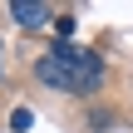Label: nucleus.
Returning a JSON list of instances; mask_svg holds the SVG:
<instances>
[{"label": "nucleus", "mask_w": 133, "mask_h": 133, "mask_svg": "<svg viewBox=\"0 0 133 133\" xmlns=\"http://www.w3.org/2000/svg\"><path fill=\"white\" fill-rule=\"evenodd\" d=\"M35 74L49 84V89H64V94H94L104 84V59L94 49H79V44H54L49 54H39Z\"/></svg>", "instance_id": "obj_1"}, {"label": "nucleus", "mask_w": 133, "mask_h": 133, "mask_svg": "<svg viewBox=\"0 0 133 133\" xmlns=\"http://www.w3.org/2000/svg\"><path fill=\"white\" fill-rule=\"evenodd\" d=\"M10 15H15V25H25V30H39V25L49 20V5H44V0H15Z\"/></svg>", "instance_id": "obj_2"}, {"label": "nucleus", "mask_w": 133, "mask_h": 133, "mask_svg": "<svg viewBox=\"0 0 133 133\" xmlns=\"http://www.w3.org/2000/svg\"><path fill=\"white\" fill-rule=\"evenodd\" d=\"M54 30H59V39L69 44V35H74V15H59V20H54Z\"/></svg>", "instance_id": "obj_3"}, {"label": "nucleus", "mask_w": 133, "mask_h": 133, "mask_svg": "<svg viewBox=\"0 0 133 133\" xmlns=\"http://www.w3.org/2000/svg\"><path fill=\"white\" fill-rule=\"evenodd\" d=\"M10 128H15V133L30 128V109H15V114H10Z\"/></svg>", "instance_id": "obj_4"}]
</instances>
